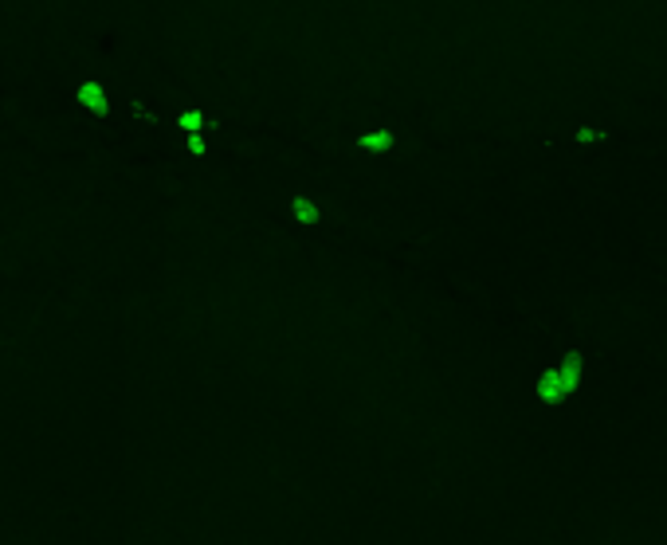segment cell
<instances>
[{"label":"cell","instance_id":"cell-3","mask_svg":"<svg viewBox=\"0 0 667 545\" xmlns=\"http://www.w3.org/2000/svg\"><path fill=\"white\" fill-rule=\"evenodd\" d=\"M577 142H581V145H597V142H605V134L585 126V130H577Z\"/></svg>","mask_w":667,"mask_h":545},{"label":"cell","instance_id":"cell-1","mask_svg":"<svg viewBox=\"0 0 667 545\" xmlns=\"http://www.w3.org/2000/svg\"><path fill=\"white\" fill-rule=\"evenodd\" d=\"M357 149H365V154H388L393 149V134L388 130H369V134L357 137Z\"/></svg>","mask_w":667,"mask_h":545},{"label":"cell","instance_id":"cell-5","mask_svg":"<svg viewBox=\"0 0 667 545\" xmlns=\"http://www.w3.org/2000/svg\"><path fill=\"white\" fill-rule=\"evenodd\" d=\"M181 126H185L189 134H196V130L204 126V118H201V114H181Z\"/></svg>","mask_w":667,"mask_h":545},{"label":"cell","instance_id":"cell-2","mask_svg":"<svg viewBox=\"0 0 667 545\" xmlns=\"http://www.w3.org/2000/svg\"><path fill=\"white\" fill-rule=\"evenodd\" d=\"M291 216H295L303 228H314V224L322 220L318 205H314V200H306V196H295V200H291Z\"/></svg>","mask_w":667,"mask_h":545},{"label":"cell","instance_id":"cell-4","mask_svg":"<svg viewBox=\"0 0 667 545\" xmlns=\"http://www.w3.org/2000/svg\"><path fill=\"white\" fill-rule=\"evenodd\" d=\"M79 98H83V103H91V106H102V94H99V86H83V94H79Z\"/></svg>","mask_w":667,"mask_h":545}]
</instances>
